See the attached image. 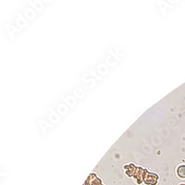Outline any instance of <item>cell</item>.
Listing matches in <instances>:
<instances>
[{
    "label": "cell",
    "instance_id": "obj_1",
    "mask_svg": "<svg viewBox=\"0 0 185 185\" xmlns=\"http://www.w3.org/2000/svg\"><path fill=\"white\" fill-rule=\"evenodd\" d=\"M176 173L181 179H185V164H180L177 168Z\"/></svg>",
    "mask_w": 185,
    "mask_h": 185
},
{
    "label": "cell",
    "instance_id": "obj_2",
    "mask_svg": "<svg viewBox=\"0 0 185 185\" xmlns=\"http://www.w3.org/2000/svg\"><path fill=\"white\" fill-rule=\"evenodd\" d=\"M180 185H185V184H184V183H182V184H181Z\"/></svg>",
    "mask_w": 185,
    "mask_h": 185
}]
</instances>
